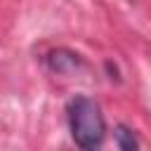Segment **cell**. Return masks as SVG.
Listing matches in <instances>:
<instances>
[{"instance_id": "2", "label": "cell", "mask_w": 151, "mask_h": 151, "mask_svg": "<svg viewBox=\"0 0 151 151\" xmlns=\"http://www.w3.org/2000/svg\"><path fill=\"white\" fill-rule=\"evenodd\" d=\"M45 64L52 73H61V76H68V73H76L85 66L83 57L73 50H66V47H57V50H50L45 54Z\"/></svg>"}, {"instance_id": "1", "label": "cell", "mask_w": 151, "mask_h": 151, "mask_svg": "<svg viewBox=\"0 0 151 151\" xmlns=\"http://www.w3.org/2000/svg\"><path fill=\"white\" fill-rule=\"evenodd\" d=\"M68 127L73 142L83 149H99L106 137V120L99 104L90 97H76L68 104Z\"/></svg>"}, {"instance_id": "4", "label": "cell", "mask_w": 151, "mask_h": 151, "mask_svg": "<svg viewBox=\"0 0 151 151\" xmlns=\"http://www.w3.org/2000/svg\"><path fill=\"white\" fill-rule=\"evenodd\" d=\"M90 151H99V149H90Z\"/></svg>"}, {"instance_id": "3", "label": "cell", "mask_w": 151, "mask_h": 151, "mask_svg": "<svg viewBox=\"0 0 151 151\" xmlns=\"http://www.w3.org/2000/svg\"><path fill=\"white\" fill-rule=\"evenodd\" d=\"M113 137H116V144H118L120 151H139V137L134 134L132 127L120 123V125H116Z\"/></svg>"}]
</instances>
